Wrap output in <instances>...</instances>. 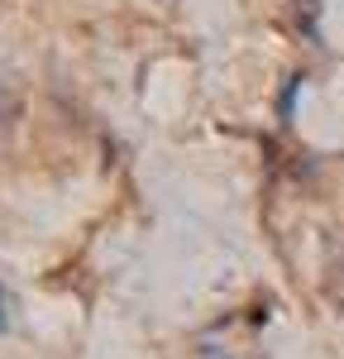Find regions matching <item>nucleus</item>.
<instances>
[{
	"label": "nucleus",
	"instance_id": "f257e3e1",
	"mask_svg": "<svg viewBox=\"0 0 344 359\" xmlns=\"http://www.w3.org/2000/svg\"><path fill=\"white\" fill-rule=\"evenodd\" d=\"M301 72H292L287 77V86H282V96H278V115H282V125H292V111H296V91H301Z\"/></svg>",
	"mask_w": 344,
	"mask_h": 359
},
{
	"label": "nucleus",
	"instance_id": "7ed1b4c3",
	"mask_svg": "<svg viewBox=\"0 0 344 359\" xmlns=\"http://www.w3.org/2000/svg\"><path fill=\"white\" fill-rule=\"evenodd\" d=\"M10 326V316H5V292H0V331Z\"/></svg>",
	"mask_w": 344,
	"mask_h": 359
},
{
	"label": "nucleus",
	"instance_id": "f03ea898",
	"mask_svg": "<svg viewBox=\"0 0 344 359\" xmlns=\"http://www.w3.org/2000/svg\"><path fill=\"white\" fill-rule=\"evenodd\" d=\"M15 115V91H10V82H0V125Z\"/></svg>",
	"mask_w": 344,
	"mask_h": 359
}]
</instances>
